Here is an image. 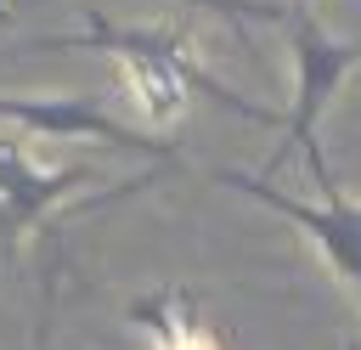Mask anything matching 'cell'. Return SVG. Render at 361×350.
I'll use <instances>...</instances> for the list:
<instances>
[{
	"mask_svg": "<svg viewBox=\"0 0 361 350\" xmlns=\"http://www.w3.org/2000/svg\"><path fill=\"white\" fill-rule=\"evenodd\" d=\"M186 6L226 17L237 34H248V23H288V11H293V6H282V0H186Z\"/></svg>",
	"mask_w": 361,
	"mask_h": 350,
	"instance_id": "cell-7",
	"label": "cell"
},
{
	"mask_svg": "<svg viewBox=\"0 0 361 350\" xmlns=\"http://www.w3.org/2000/svg\"><path fill=\"white\" fill-rule=\"evenodd\" d=\"M355 299H361V288H355Z\"/></svg>",
	"mask_w": 361,
	"mask_h": 350,
	"instance_id": "cell-10",
	"label": "cell"
},
{
	"mask_svg": "<svg viewBox=\"0 0 361 350\" xmlns=\"http://www.w3.org/2000/svg\"><path fill=\"white\" fill-rule=\"evenodd\" d=\"M282 28H288V51H293V102H288V113H282V147L271 152L265 181L299 152V158L310 164L316 186L327 192V186H333V169H327V158H322V113H327V102L338 96V85L361 68V40L327 34L322 17L305 11V6H293Z\"/></svg>",
	"mask_w": 361,
	"mask_h": 350,
	"instance_id": "cell-2",
	"label": "cell"
},
{
	"mask_svg": "<svg viewBox=\"0 0 361 350\" xmlns=\"http://www.w3.org/2000/svg\"><path fill=\"white\" fill-rule=\"evenodd\" d=\"M214 181L231 186V192H243V198H254V203H265V209H276L282 220H293V226L316 243V254L327 260V271H333L344 288H361V203L344 198L338 181L322 192V203H299V198L276 192L265 175H248V169H220Z\"/></svg>",
	"mask_w": 361,
	"mask_h": 350,
	"instance_id": "cell-4",
	"label": "cell"
},
{
	"mask_svg": "<svg viewBox=\"0 0 361 350\" xmlns=\"http://www.w3.org/2000/svg\"><path fill=\"white\" fill-rule=\"evenodd\" d=\"M23 51H102L118 62L124 73V90L135 102V113L147 119V130H164L186 113L192 96H209L214 107L248 119V124H271L282 130V113L276 107H259L248 102L243 90H231L220 73H209L186 40L180 23H141V28H118L107 11H85V34H45V40H28Z\"/></svg>",
	"mask_w": 361,
	"mask_h": 350,
	"instance_id": "cell-1",
	"label": "cell"
},
{
	"mask_svg": "<svg viewBox=\"0 0 361 350\" xmlns=\"http://www.w3.org/2000/svg\"><path fill=\"white\" fill-rule=\"evenodd\" d=\"M0 119L17 124V135H45V141H107V147H124V152H147V158H175V141L152 135V130H135L124 124L107 96H6L0 90Z\"/></svg>",
	"mask_w": 361,
	"mask_h": 350,
	"instance_id": "cell-3",
	"label": "cell"
},
{
	"mask_svg": "<svg viewBox=\"0 0 361 350\" xmlns=\"http://www.w3.org/2000/svg\"><path fill=\"white\" fill-rule=\"evenodd\" d=\"M0 17H6V0H0Z\"/></svg>",
	"mask_w": 361,
	"mask_h": 350,
	"instance_id": "cell-9",
	"label": "cell"
},
{
	"mask_svg": "<svg viewBox=\"0 0 361 350\" xmlns=\"http://www.w3.org/2000/svg\"><path fill=\"white\" fill-rule=\"evenodd\" d=\"M23 147H28L23 135H0V265H17L23 237H28V231H39L62 198H73L79 186H90V181H96L85 164L39 169Z\"/></svg>",
	"mask_w": 361,
	"mask_h": 350,
	"instance_id": "cell-5",
	"label": "cell"
},
{
	"mask_svg": "<svg viewBox=\"0 0 361 350\" xmlns=\"http://www.w3.org/2000/svg\"><path fill=\"white\" fill-rule=\"evenodd\" d=\"M344 350H361V344H355V339H350V344H344Z\"/></svg>",
	"mask_w": 361,
	"mask_h": 350,
	"instance_id": "cell-8",
	"label": "cell"
},
{
	"mask_svg": "<svg viewBox=\"0 0 361 350\" xmlns=\"http://www.w3.org/2000/svg\"><path fill=\"white\" fill-rule=\"evenodd\" d=\"M147 339H152V350H220V339L197 322V294L192 288H152V294H141V299H130V310H124Z\"/></svg>",
	"mask_w": 361,
	"mask_h": 350,
	"instance_id": "cell-6",
	"label": "cell"
}]
</instances>
